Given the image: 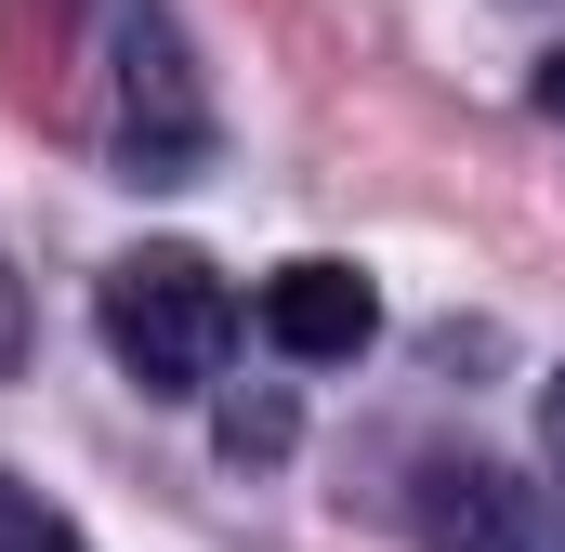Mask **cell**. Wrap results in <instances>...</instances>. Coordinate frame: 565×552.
<instances>
[{
  "label": "cell",
  "instance_id": "cell-1",
  "mask_svg": "<svg viewBox=\"0 0 565 552\" xmlns=\"http://www.w3.org/2000/svg\"><path fill=\"white\" fill-rule=\"evenodd\" d=\"M79 132L132 184H171L211 145V93L171 40V0H79Z\"/></svg>",
  "mask_w": 565,
  "mask_h": 552
},
{
  "label": "cell",
  "instance_id": "cell-2",
  "mask_svg": "<svg viewBox=\"0 0 565 552\" xmlns=\"http://www.w3.org/2000/svg\"><path fill=\"white\" fill-rule=\"evenodd\" d=\"M93 316H106V355L132 369L145 395H198V382H224L237 289L198 264V251H119L106 289H93Z\"/></svg>",
  "mask_w": 565,
  "mask_h": 552
},
{
  "label": "cell",
  "instance_id": "cell-3",
  "mask_svg": "<svg viewBox=\"0 0 565 552\" xmlns=\"http://www.w3.org/2000/svg\"><path fill=\"white\" fill-rule=\"evenodd\" d=\"M408 527H422V552H565V500L526 487L513 460L447 447V460L408 474Z\"/></svg>",
  "mask_w": 565,
  "mask_h": 552
},
{
  "label": "cell",
  "instance_id": "cell-4",
  "mask_svg": "<svg viewBox=\"0 0 565 552\" xmlns=\"http://www.w3.org/2000/svg\"><path fill=\"white\" fill-rule=\"evenodd\" d=\"M250 329L277 342L289 369H355V355L382 342V289H369L355 264H329V251H302V264H277V276H264Z\"/></svg>",
  "mask_w": 565,
  "mask_h": 552
},
{
  "label": "cell",
  "instance_id": "cell-5",
  "mask_svg": "<svg viewBox=\"0 0 565 552\" xmlns=\"http://www.w3.org/2000/svg\"><path fill=\"white\" fill-rule=\"evenodd\" d=\"M0 552H93V540H79L40 487H13V474H0Z\"/></svg>",
  "mask_w": 565,
  "mask_h": 552
},
{
  "label": "cell",
  "instance_id": "cell-6",
  "mask_svg": "<svg viewBox=\"0 0 565 552\" xmlns=\"http://www.w3.org/2000/svg\"><path fill=\"white\" fill-rule=\"evenodd\" d=\"M224 447H237V460H277L289 447V395H237V408H224Z\"/></svg>",
  "mask_w": 565,
  "mask_h": 552
},
{
  "label": "cell",
  "instance_id": "cell-7",
  "mask_svg": "<svg viewBox=\"0 0 565 552\" xmlns=\"http://www.w3.org/2000/svg\"><path fill=\"white\" fill-rule=\"evenodd\" d=\"M13 355H26V289H13V264H0V382H13Z\"/></svg>",
  "mask_w": 565,
  "mask_h": 552
},
{
  "label": "cell",
  "instance_id": "cell-8",
  "mask_svg": "<svg viewBox=\"0 0 565 552\" xmlns=\"http://www.w3.org/2000/svg\"><path fill=\"white\" fill-rule=\"evenodd\" d=\"M540 447H553V487H565V382L540 395Z\"/></svg>",
  "mask_w": 565,
  "mask_h": 552
},
{
  "label": "cell",
  "instance_id": "cell-9",
  "mask_svg": "<svg viewBox=\"0 0 565 552\" xmlns=\"http://www.w3.org/2000/svg\"><path fill=\"white\" fill-rule=\"evenodd\" d=\"M540 119H565V53H553V66H540Z\"/></svg>",
  "mask_w": 565,
  "mask_h": 552
}]
</instances>
